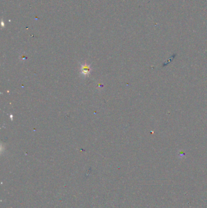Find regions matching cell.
<instances>
[{
	"instance_id": "6da1fadb",
	"label": "cell",
	"mask_w": 207,
	"mask_h": 208,
	"mask_svg": "<svg viewBox=\"0 0 207 208\" xmlns=\"http://www.w3.org/2000/svg\"><path fill=\"white\" fill-rule=\"evenodd\" d=\"M90 68L89 66H87V65H82L81 66V72L83 74H84L85 76H87L90 72Z\"/></svg>"
}]
</instances>
